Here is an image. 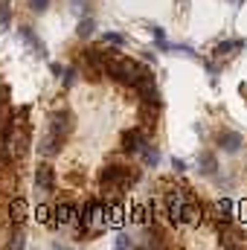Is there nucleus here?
I'll return each mask as SVG.
<instances>
[{"mask_svg":"<svg viewBox=\"0 0 247 250\" xmlns=\"http://www.w3.org/2000/svg\"><path fill=\"white\" fill-rule=\"evenodd\" d=\"M26 6H29L32 12H38V15H41V12H47V6H50V0H26Z\"/></svg>","mask_w":247,"mask_h":250,"instance_id":"nucleus-25","label":"nucleus"},{"mask_svg":"<svg viewBox=\"0 0 247 250\" xmlns=\"http://www.w3.org/2000/svg\"><path fill=\"white\" fill-rule=\"evenodd\" d=\"M148 146V134L143 131V128H128L123 134V151L125 154H137L140 157V151Z\"/></svg>","mask_w":247,"mask_h":250,"instance_id":"nucleus-6","label":"nucleus"},{"mask_svg":"<svg viewBox=\"0 0 247 250\" xmlns=\"http://www.w3.org/2000/svg\"><path fill=\"white\" fill-rule=\"evenodd\" d=\"M140 70H143V67L134 62V59H125L120 53H111V56L105 59V76L114 79V82L123 84V87H134V84H137Z\"/></svg>","mask_w":247,"mask_h":250,"instance_id":"nucleus-2","label":"nucleus"},{"mask_svg":"<svg viewBox=\"0 0 247 250\" xmlns=\"http://www.w3.org/2000/svg\"><path fill=\"white\" fill-rule=\"evenodd\" d=\"M172 166H175V172H181V175L186 172V163L181 160V157H172Z\"/></svg>","mask_w":247,"mask_h":250,"instance_id":"nucleus-26","label":"nucleus"},{"mask_svg":"<svg viewBox=\"0 0 247 250\" xmlns=\"http://www.w3.org/2000/svg\"><path fill=\"white\" fill-rule=\"evenodd\" d=\"M230 3H233V0H230Z\"/></svg>","mask_w":247,"mask_h":250,"instance_id":"nucleus-28","label":"nucleus"},{"mask_svg":"<svg viewBox=\"0 0 247 250\" xmlns=\"http://www.w3.org/2000/svg\"><path fill=\"white\" fill-rule=\"evenodd\" d=\"M47 131H53V134H59L62 140H67V137L73 134V114H70L67 108L53 111V114H50V125H47Z\"/></svg>","mask_w":247,"mask_h":250,"instance_id":"nucleus-5","label":"nucleus"},{"mask_svg":"<svg viewBox=\"0 0 247 250\" xmlns=\"http://www.w3.org/2000/svg\"><path fill=\"white\" fill-rule=\"evenodd\" d=\"M50 70H53V73H56V76H62V73H64V67H62V64H56V62L50 64Z\"/></svg>","mask_w":247,"mask_h":250,"instance_id":"nucleus-27","label":"nucleus"},{"mask_svg":"<svg viewBox=\"0 0 247 250\" xmlns=\"http://www.w3.org/2000/svg\"><path fill=\"white\" fill-rule=\"evenodd\" d=\"M198 166H201V175H209V178H218V163L212 154H201L198 157Z\"/></svg>","mask_w":247,"mask_h":250,"instance_id":"nucleus-17","label":"nucleus"},{"mask_svg":"<svg viewBox=\"0 0 247 250\" xmlns=\"http://www.w3.org/2000/svg\"><path fill=\"white\" fill-rule=\"evenodd\" d=\"M38 221L47 224L50 230H56V218H53V207H50V204H41V207H38Z\"/></svg>","mask_w":247,"mask_h":250,"instance_id":"nucleus-18","label":"nucleus"},{"mask_svg":"<svg viewBox=\"0 0 247 250\" xmlns=\"http://www.w3.org/2000/svg\"><path fill=\"white\" fill-rule=\"evenodd\" d=\"M79 227H82V233L87 236H99V233H105L108 230V218H105V201L102 198H93V201H87L82 209H79Z\"/></svg>","mask_w":247,"mask_h":250,"instance_id":"nucleus-3","label":"nucleus"},{"mask_svg":"<svg viewBox=\"0 0 247 250\" xmlns=\"http://www.w3.org/2000/svg\"><path fill=\"white\" fill-rule=\"evenodd\" d=\"M201 218H204V209H201V204L195 201V195H189V198L184 201V209H181V224H186V227H198Z\"/></svg>","mask_w":247,"mask_h":250,"instance_id":"nucleus-10","label":"nucleus"},{"mask_svg":"<svg viewBox=\"0 0 247 250\" xmlns=\"http://www.w3.org/2000/svg\"><path fill=\"white\" fill-rule=\"evenodd\" d=\"M76 82H79V67H67V70L62 73V84L67 87V90H70Z\"/></svg>","mask_w":247,"mask_h":250,"instance_id":"nucleus-21","label":"nucleus"},{"mask_svg":"<svg viewBox=\"0 0 247 250\" xmlns=\"http://www.w3.org/2000/svg\"><path fill=\"white\" fill-rule=\"evenodd\" d=\"M140 178H143L140 169L117 166V163H114V166H105V169L99 172V187H102V192H105V198H123Z\"/></svg>","mask_w":247,"mask_h":250,"instance_id":"nucleus-1","label":"nucleus"},{"mask_svg":"<svg viewBox=\"0 0 247 250\" xmlns=\"http://www.w3.org/2000/svg\"><path fill=\"white\" fill-rule=\"evenodd\" d=\"M102 41H105V44H114V47H125V41H128V38H125L123 32H117V29H114V32H105V35H102Z\"/></svg>","mask_w":247,"mask_h":250,"instance_id":"nucleus-22","label":"nucleus"},{"mask_svg":"<svg viewBox=\"0 0 247 250\" xmlns=\"http://www.w3.org/2000/svg\"><path fill=\"white\" fill-rule=\"evenodd\" d=\"M76 32H79V38H90V35L96 32V21H93V18H82Z\"/></svg>","mask_w":247,"mask_h":250,"instance_id":"nucleus-20","label":"nucleus"},{"mask_svg":"<svg viewBox=\"0 0 247 250\" xmlns=\"http://www.w3.org/2000/svg\"><path fill=\"white\" fill-rule=\"evenodd\" d=\"M134 90H137V96H140V102H151V105H163V99H160V87H157V79L151 76V70H140V79H137V84H134Z\"/></svg>","mask_w":247,"mask_h":250,"instance_id":"nucleus-4","label":"nucleus"},{"mask_svg":"<svg viewBox=\"0 0 247 250\" xmlns=\"http://www.w3.org/2000/svg\"><path fill=\"white\" fill-rule=\"evenodd\" d=\"M140 160H143V166H148V169H154V166H160V148L157 146H145L143 151H140Z\"/></svg>","mask_w":247,"mask_h":250,"instance_id":"nucleus-16","label":"nucleus"},{"mask_svg":"<svg viewBox=\"0 0 247 250\" xmlns=\"http://www.w3.org/2000/svg\"><path fill=\"white\" fill-rule=\"evenodd\" d=\"M35 187L41 189V195H50L53 189H56V172H53V166L50 163H38V169H35Z\"/></svg>","mask_w":247,"mask_h":250,"instance_id":"nucleus-9","label":"nucleus"},{"mask_svg":"<svg viewBox=\"0 0 247 250\" xmlns=\"http://www.w3.org/2000/svg\"><path fill=\"white\" fill-rule=\"evenodd\" d=\"M18 35H21V41H23V44L32 50V56H38V59H47V47H44V41L38 38V32H35L32 26H26V23H23V26L18 29Z\"/></svg>","mask_w":247,"mask_h":250,"instance_id":"nucleus-8","label":"nucleus"},{"mask_svg":"<svg viewBox=\"0 0 247 250\" xmlns=\"http://www.w3.org/2000/svg\"><path fill=\"white\" fill-rule=\"evenodd\" d=\"M239 50H245V41H242V38H233V41H221L212 56H215L218 62H224V59H233Z\"/></svg>","mask_w":247,"mask_h":250,"instance_id":"nucleus-13","label":"nucleus"},{"mask_svg":"<svg viewBox=\"0 0 247 250\" xmlns=\"http://www.w3.org/2000/svg\"><path fill=\"white\" fill-rule=\"evenodd\" d=\"M172 53L186 56V59H195V50H192V44H172Z\"/></svg>","mask_w":247,"mask_h":250,"instance_id":"nucleus-24","label":"nucleus"},{"mask_svg":"<svg viewBox=\"0 0 247 250\" xmlns=\"http://www.w3.org/2000/svg\"><path fill=\"white\" fill-rule=\"evenodd\" d=\"M6 248H9V250L26 248V236H23V224H21V227H15V233H12V239L6 242Z\"/></svg>","mask_w":247,"mask_h":250,"instance_id":"nucleus-19","label":"nucleus"},{"mask_svg":"<svg viewBox=\"0 0 247 250\" xmlns=\"http://www.w3.org/2000/svg\"><path fill=\"white\" fill-rule=\"evenodd\" d=\"M53 218H56V227H70V224H79V207L73 201H64L53 209Z\"/></svg>","mask_w":247,"mask_h":250,"instance_id":"nucleus-7","label":"nucleus"},{"mask_svg":"<svg viewBox=\"0 0 247 250\" xmlns=\"http://www.w3.org/2000/svg\"><path fill=\"white\" fill-rule=\"evenodd\" d=\"M114 245H117L120 250H131L134 245H137V242H134V239H131L128 233H117V239H114Z\"/></svg>","mask_w":247,"mask_h":250,"instance_id":"nucleus-23","label":"nucleus"},{"mask_svg":"<svg viewBox=\"0 0 247 250\" xmlns=\"http://www.w3.org/2000/svg\"><path fill=\"white\" fill-rule=\"evenodd\" d=\"M12 125V108H9V87H0V137Z\"/></svg>","mask_w":247,"mask_h":250,"instance_id":"nucleus-15","label":"nucleus"},{"mask_svg":"<svg viewBox=\"0 0 247 250\" xmlns=\"http://www.w3.org/2000/svg\"><path fill=\"white\" fill-rule=\"evenodd\" d=\"M67 140H62L59 134H53V131H47L44 137H41V146H38V151H41V157H56V154H62V146Z\"/></svg>","mask_w":247,"mask_h":250,"instance_id":"nucleus-12","label":"nucleus"},{"mask_svg":"<svg viewBox=\"0 0 247 250\" xmlns=\"http://www.w3.org/2000/svg\"><path fill=\"white\" fill-rule=\"evenodd\" d=\"M26 218H29V204H26V198L15 195L9 201V221H12V227H21Z\"/></svg>","mask_w":247,"mask_h":250,"instance_id":"nucleus-11","label":"nucleus"},{"mask_svg":"<svg viewBox=\"0 0 247 250\" xmlns=\"http://www.w3.org/2000/svg\"><path fill=\"white\" fill-rule=\"evenodd\" d=\"M242 134L239 131H221L218 134V146L224 148V151H230V154H236V151H242Z\"/></svg>","mask_w":247,"mask_h":250,"instance_id":"nucleus-14","label":"nucleus"}]
</instances>
